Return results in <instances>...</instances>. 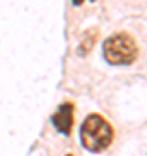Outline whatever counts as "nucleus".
<instances>
[{"mask_svg":"<svg viewBox=\"0 0 147 156\" xmlns=\"http://www.w3.org/2000/svg\"><path fill=\"white\" fill-rule=\"evenodd\" d=\"M80 139L87 151L101 153V151L108 149L114 139L113 125L99 113H92L85 118V122L80 127Z\"/></svg>","mask_w":147,"mask_h":156,"instance_id":"f257e3e1","label":"nucleus"},{"mask_svg":"<svg viewBox=\"0 0 147 156\" xmlns=\"http://www.w3.org/2000/svg\"><path fill=\"white\" fill-rule=\"evenodd\" d=\"M104 59L113 66H126L137 59L138 47L128 33H116L102 45Z\"/></svg>","mask_w":147,"mask_h":156,"instance_id":"f03ea898","label":"nucleus"},{"mask_svg":"<svg viewBox=\"0 0 147 156\" xmlns=\"http://www.w3.org/2000/svg\"><path fill=\"white\" fill-rule=\"evenodd\" d=\"M52 125L56 127V130L62 135H69L71 128L74 123V106L71 102H62L56 109V113L50 118Z\"/></svg>","mask_w":147,"mask_h":156,"instance_id":"7ed1b4c3","label":"nucleus"},{"mask_svg":"<svg viewBox=\"0 0 147 156\" xmlns=\"http://www.w3.org/2000/svg\"><path fill=\"white\" fill-rule=\"evenodd\" d=\"M97 35L99 33H97V30H94V28L83 35L81 44H80V47H78V54L80 56H87V54L90 52V49L94 47V44H95V40H97Z\"/></svg>","mask_w":147,"mask_h":156,"instance_id":"20e7f679","label":"nucleus"},{"mask_svg":"<svg viewBox=\"0 0 147 156\" xmlns=\"http://www.w3.org/2000/svg\"><path fill=\"white\" fill-rule=\"evenodd\" d=\"M66 156H73V154H66Z\"/></svg>","mask_w":147,"mask_h":156,"instance_id":"39448f33","label":"nucleus"}]
</instances>
